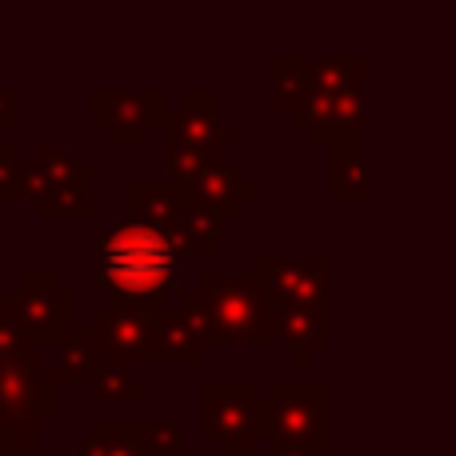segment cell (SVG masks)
<instances>
[{
	"instance_id": "obj_1",
	"label": "cell",
	"mask_w": 456,
	"mask_h": 456,
	"mask_svg": "<svg viewBox=\"0 0 456 456\" xmlns=\"http://www.w3.org/2000/svg\"><path fill=\"white\" fill-rule=\"evenodd\" d=\"M181 265L184 256L165 236L128 216L109 221V228L93 240V281L109 289L117 308L165 316L173 308L168 289H181Z\"/></svg>"
},
{
	"instance_id": "obj_2",
	"label": "cell",
	"mask_w": 456,
	"mask_h": 456,
	"mask_svg": "<svg viewBox=\"0 0 456 456\" xmlns=\"http://www.w3.org/2000/svg\"><path fill=\"white\" fill-rule=\"evenodd\" d=\"M0 316L40 353H61L77 340V292L53 273H24L16 289L0 292Z\"/></svg>"
},
{
	"instance_id": "obj_3",
	"label": "cell",
	"mask_w": 456,
	"mask_h": 456,
	"mask_svg": "<svg viewBox=\"0 0 456 456\" xmlns=\"http://www.w3.org/2000/svg\"><path fill=\"white\" fill-rule=\"evenodd\" d=\"M56 364H8L0 369V452L37 456L40 425L56 417Z\"/></svg>"
},
{
	"instance_id": "obj_4",
	"label": "cell",
	"mask_w": 456,
	"mask_h": 456,
	"mask_svg": "<svg viewBox=\"0 0 456 456\" xmlns=\"http://www.w3.org/2000/svg\"><path fill=\"white\" fill-rule=\"evenodd\" d=\"M128 221L149 224L181 256H213L221 252V221L189 205L168 181H133L128 184Z\"/></svg>"
},
{
	"instance_id": "obj_5",
	"label": "cell",
	"mask_w": 456,
	"mask_h": 456,
	"mask_svg": "<svg viewBox=\"0 0 456 456\" xmlns=\"http://www.w3.org/2000/svg\"><path fill=\"white\" fill-rule=\"evenodd\" d=\"M77 348L96 369H128V364L168 361L165 345H160V316L117 305L93 308V316L77 329Z\"/></svg>"
},
{
	"instance_id": "obj_6",
	"label": "cell",
	"mask_w": 456,
	"mask_h": 456,
	"mask_svg": "<svg viewBox=\"0 0 456 456\" xmlns=\"http://www.w3.org/2000/svg\"><path fill=\"white\" fill-rule=\"evenodd\" d=\"M24 197L37 205L40 221H88L96 208V173L72 149L40 144L28 160Z\"/></svg>"
},
{
	"instance_id": "obj_7",
	"label": "cell",
	"mask_w": 456,
	"mask_h": 456,
	"mask_svg": "<svg viewBox=\"0 0 456 456\" xmlns=\"http://www.w3.org/2000/svg\"><path fill=\"white\" fill-rule=\"evenodd\" d=\"M197 292L205 297L213 324L221 340L232 345H276V300L252 273L221 276V273H200Z\"/></svg>"
},
{
	"instance_id": "obj_8",
	"label": "cell",
	"mask_w": 456,
	"mask_h": 456,
	"mask_svg": "<svg viewBox=\"0 0 456 456\" xmlns=\"http://www.w3.org/2000/svg\"><path fill=\"white\" fill-rule=\"evenodd\" d=\"M260 401L248 380H208L200 385V436L224 456H260Z\"/></svg>"
},
{
	"instance_id": "obj_9",
	"label": "cell",
	"mask_w": 456,
	"mask_h": 456,
	"mask_svg": "<svg viewBox=\"0 0 456 456\" xmlns=\"http://www.w3.org/2000/svg\"><path fill=\"white\" fill-rule=\"evenodd\" d=\"M260 433L273 444H329V385L276 380L260 401Z\"/></svg>"
},
{
	"instance_id": "obj_10",
	"label": "cell",
	"mask_w": 456,
	"mask_h": 456,
	"mask_svg": "<svg viewBox=\"0 0 456 456\" xmlns=\"http://www.w3.org/2000/svg\"><path fill=\"white\" fill-rule=\"evenodd\" d=\"M165 149L221 160V149L240 141L232 125H221V93H184L176 109L165 112Z\"/></svg>"
},
{
	"instance_id": "obj_11",
	"label": "cell",
	"mask_w": 456,
	"mask_h": 456,
	"mask_svg": "<svg viewBox=\"0 0 456 456\" xmlns=\"http://www.w3.org/2000/svg\"><path fill=\"white\" fill-rule=\"evenodd\" d=\"M252 276L268 289L276 305L300 308H329V256H281V252H260Z\"/></svg>"
},
{
	"instance_id": "obj_12",
	"label": "cell",
	"mask_w": 456,
	"mask_h": 456,
	"mask_svg": "<svg viewBox=\"0 0 456 456\" xmlns=\"http://www.w3.org/2000/svg\"><path fill=\"white\" fill-rule=\"evenodd\" d=\"M173 109L160 88H144V93H93V120L109 128L112 144H128L141 149L149 144L152 128L165 125V112Z\"/></svg>"
},
{
	"instance_id": "obj_13",
	"label": "cell",
	"mask_w": 456,
	"mask_h": 456,
	"mask_svg": "<svg viewBox=\"0 0 456 456\" xmlns=\"http://www.w3.org/2000/svg\"><path fill=\"white\" fill-rule=\"evenodd\" d=\"M292 120L305 128L313 144L332 149L337 141L364 136V93H321V88L308 85Z\"/></svg>"
},
{
	"instance_id": "obj_14",
	"label": "cell",
	"mask_w": 456,
	"mask_h": 456,
	"mask_svg": "<svg viewBox=\"0 0 456 456\" xmlns=\"http://www.w3.org/2000/svg\"><path fill=\"white\" fill-rule=\"evenodd\" d=\"M176 189L189 197L192 208L216 216L221 224L236 221V213H240L244 205H252V200H256V184L244 181V176L236 173L228 160H216V165L200 168L197 176H189V181L176 184Z\"/></svg>"
},
{
	"instance_id": "obj_15",
	"label": "cell",
	"mask_w": 456,
	"mask_h": 456,
	"mask_svg": "<svg viewBox=\"0 0 456 456\" xmlns=\"http://www.w3.org/2000/svg\"><path fill=\"white\" fill-rule=\"evenodd\" d=\"M329 308H300V305H276V340L289 345L292 361L308 364L316 348L329 345Z\"/></svg>"
},
{
	"instance_id": "obj_16",
	"label": "cell",
	"mask_w": 456,
	"mask_h": 456,
	"mask_svg": "<svg viewBox=\"0 0 456 456\" xmlns=\"http://www.w3.org/2000/svg\"><path fill=\"white\" fill-rule=\"evenodd\" d=\"M77 456H157L144 441V420H96L77 444Z\"/></svg>"
},
{
	"instance_id": "obj_17",
	"label": "cell",
	"mask_w": 456,
	"mask_h": 456,
	"mask_svg": "<svg viewBox=\"0 0 456 456\" xmlns=\"http://www.w3.org/2000/svg\"><path fill=\"white\" fill-rule=\"evenodd\" d=\"M364 136H348L329 149V197L332 200H364Z\"/></svg>"
},
{
	"instance_id": "obj_18",
	"label": "cell",
	"mask_w": 456,
	"mask_h": 456,
	"mask_svg": "<svg viewBox=\"0 0 456 456\" xmlns=\"http://www.w3.org/2000/svg\"><path fill=\"white\" fill-rule=\"evenodd\" d=\"M160 345H165L168 361H181V364H189V369H197V364L205 361V340L192 332L189 316H184L181 308H168V313L160 316Z\"/></svg>"
},
{
	"instance_id": "obj_19",
	"label": "cell",
	"mask_w": 456,
	"mask_h": 456,
	"mask_svg": "<svg viewBox=\"0 0 456 456\" xmlns=\"http://www.w3.org/2000/svg\"><path fill=\"white\" fill-rule=\"evenodd\" d=\"M93 385V401L101 404H144L149 401V385L136 377H128V369H96Z\"/></svg>"
},
{
	"instance_id": "obj_20",
	"label": "cell",
	"mask_w": 456,
	"mask_h": 456,
	"mask_svg": "<svg viewBox=\"0 0 456 456\" xmlns=\"http://www.w3.org/2000/svg\"><path fill=\"white\" fill-rule=\"evenodd\" d=\"M24 184H28V160L20 157L16 144H0V205L20 200Z\"/></svg>"
},
{
	"instance_id": "obj_21",
	"label": "cell",
	"mask_w": 456,
	"mask_h": 456,
	"mask_svg": "<svg viewBox=\"0 0 456 456\" xmlns=\"http://www.w3.org/2000/svg\"><path fill=\"white\" fill-rule=\"evenodd\" d=\"M176 308H181V313L189 316L192 332H197V337L205 340V348L221 345V332H216V324H213V313H208L205 297H200L197 289H184V292H181V305H176Z\"/></svg>"
},
{
	"instance_id": "obj_22",
	"label": "cell",
	"mask_w": 456,
	"mask_h": 456,
	"mask_svg": "<svg viewBox=\"0 0 456 456\" xmlns=\"http://www.w3.org/2000/svg\"><path fill=\"white\" fill-rule=\"evenodd\" d=\"M37 361H45L40 348L28 345V340L0 316V369H8V364H37Z\"/></svg>"
},
{
	"instance_id": "obj_23",
	"label": "cell",
	"mask_w": 456,
	"mask_h": 456,
	"mask_svg": "<svg viewBox=\"0 0 456 456\" xmlns=\"http://www.w3.org/2000/svg\"><path fill=\"white\" fill-rule=\"evenodd\" d=\"M53 364H56V377H61L64 385H88V380L96 377V364L80 353L77 340H72L69 348H61V353L53 356Z\"/></svg>"
},
{
	"instance_id": "obj_24",
	"label": "cell",
	"mask_w": 456,
	"mask_h": 456,
	"mask_svg": "<svg viewBox=\"0 0 456 456\" xmlns=\"http://www.w3.org/2000/svg\"><path fill=\"white\" fill-rule=\"evenodd\" d=\"M144 441L157 456H181L184 452V433L176 420H144Z\"/></svg>"
},
{
	"instance_id": "obj_25",
	"label": "cell",
	"mask_w": 456,
	"mask_h": 456,
	"mask_svg": "<svg viewBox=\"0 0 456 456\" xmlns=\"http://www.w3.org/2000/svg\"><path fill=\"white\" fill-rule=\"evenodd\" d=\"M16 120H20V93H12L0 77V128H16Z\"/></svg>"
},
{
	"instance_id": "obj_26",
	"label": "cell",
	"mask_w": 456,
	"mask_h": 456,
	"mask_svg": "<svg viewBox=\"0 0 456 456\" xmlns=\"http://www.w3.org/2000/svg\"><path fill=\"white\" fill-rule=\"evenodd\" d=\"M260 456H329V444H273L260 449Z\"/></svg>"
}]
</instances>
